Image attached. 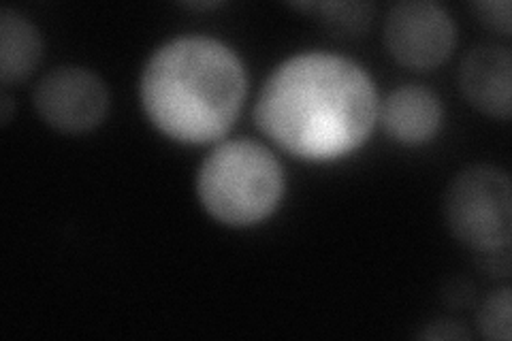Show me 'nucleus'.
<instances>
[{"mask_svg": "<svg viewBox=\"0 0 512 341\" xmlns=\"http://www.w3.org/2000/svg\"><path fill=\"white\" fill-rule=\"evenodd\" d=\"M378 109L374 79L359 62L303 52L269 73L254 105V124L286 154L331 162L370 139Z\"/></svg>", "mask_w": 512, "mask_h": 341, "instance_id": "f257e3e1", "label": "nucleus"}, {"mask_svg": "<svg viewBox=\"0 0 512 341\" xmlns=\"http://www.w3.org/2000/svg\"><path fill=\"white\" fill-rule=\"evenodd\" d=\"M248 96V73L233 47L214 37L188 35L160 45L139 79L148 120L165 137L216 143L235 126Z\"/></svg>", "mask_w": 512, "mask_h": 341, "instance_id": "f03ea898", "label": "nucleus"}, {"mask_svg": "<svg viewBox=\"0 0 512 341\" xmlns=\"http://www.w3.org/2000/svg\"><path fill=\"white\" fill-rule=\"evenodd\" d=\"M284 190L286 177L278 156L252 139L218 143L197 173L201 207L233 229L267 220L280 207Z\"/></svg>", "mask_w": 512, "mask_h": 341, "instance_id": "7ed1b4c3", "label": "nucleus"}, {"mask_svg": "<svg viewBox=\"0 0 512 341\" xmlns=\"http://www.w3.org/2000/svg\"><path fill=\"white\" fill-rule=\"evenodd\" d=\"M506 171L474 165L453 177L444 194V218L455 239L483 254L508 250L512 194Z\"/></svg>", "mask_w": 512, "mask_h": 341, "instance_id": "20e7f679", "label": "nucleus"}, {"mask_svg": "<svg viewBox=\"0 0 512 341\" xmlns=\"http://www.w3.org/2000/svg\"><path fill=\"white\" fill-rule=\"evenodd\" d=\"M384 45L389 54L414 71L438 69L451 58L457 28L442 5L434 0H404L384 20Z\"/></svg>", "mask_w": 512, "mask_h": 341, "instance_id": "39448f33", "label": "nucleus"}, {"mask_svg": "<svg viewBox=\"0 0 512 341\" xmlns=\"http://www.w3.org/2000/svg\"><path fill=\"white\" fill-rule=\"evenodd\" d=\"M32 103L39 118L54 131L84 135L107 118L109 90L90 69L64 64L37 81Z\"/></svg>", "mask_w": 512, "mask_h": 341, "instance_id": "423d86ee", "label": "nucleus"}, {"mask_svg": "<svg viewBox=\"0 0 512 341\" xmlns=\"http://www.w3.org/2000/svg\"><path fill=\"white\" fill-rule=\"evenodd\" d=\"M512 54L504 45H476L463 56L459 90L466 101L489 118H510Z\"/></svg>", "mask_w": 512, "mask_h": 341, "instance_id": "0eeeda50", "label": "nucleus"}, {"mask_svg": "<svg viewBox=\"0 0 512 341\" xmlns=\"http://www.w3.org/2000/svg\"><path fill=\"white\" fill-rule=\"evenodd\" d=\"M442 103L425 86L404 84L380 103L378 120L384 133L402 145H423L434 139L442 126Z\"/></svg>", "mask_w": 512, "mask_h": 341, "instance_id": "6e6552de", "label": "nucleus"}, {"mask_svg": "<svg viewBox=\"0 0 512 341\" xmlns=\"http://www.w3.org/2000/svg\"><path fill=\"white\" fill-rule=\"evenodd\" d=\"M43 58L39 28L26 15L5 7L0 11V81L20 84L37 71Z\"/></svg>", "mask_w": 512, "mask_h": 341, "instance_id": "1a4fd4ad", "label": "nucleus"}, {"mask_svg": "<svg viewBox=\"0 0 512 341\" xmlns=\"http://www.w3.org/2000/svg\"><path fill=\"white\" fill-rule=\"evenodd\" d=\"M478 329L491 341H510L512 337V292L508 286L491 292L476 314Z\"/></svg>", "mask_w": 512, "mask_h": 341, "instance_id": "9d476101", "label": "nucleus"}, {"mask_svg": "<svg viewBox=\"0 0 512 341\" xmlns=\"http://www.w3.org/2000/svg\"><path fill=\"white\" fill-rule=\"evenodd\" d=\"M472 13L480 24L500 32V35H510V3L508 0H487V3H472Z\"/></svg>", "mask_w": 512, "mask_h": 341, "instance_id": "9b49d317", "label": "nucleus"}, {"mask_svg": "<svg viewBox=\"0 0 512 341\" xmlns=\"http://www.w3.org/2000/svg\"><path fill=\"white\" fill-rule=\"evenodd\" d=\"M421 339H470V331L453 320H438L419 333Z\"/></svg>", "mask_w": 512, "mask_h": 341, "instance_id": "f8f14e48", "label": "nucleus"}, {"mask_svg": "<svg viewBox=\"0 0 512 341\" xmlns=\"http://www.w3.org/2000/svg\"><path fill=\"white\" fill-rule=\"evenodd\" d=\"M11 116H13V99L5 92L0 96V124L7 126L11 122Z\"/></svg>", "mask_w": 512, "mask_h": 341, "instance_id": "ddd939ff", "label": "nucleus"}]
</instances>
